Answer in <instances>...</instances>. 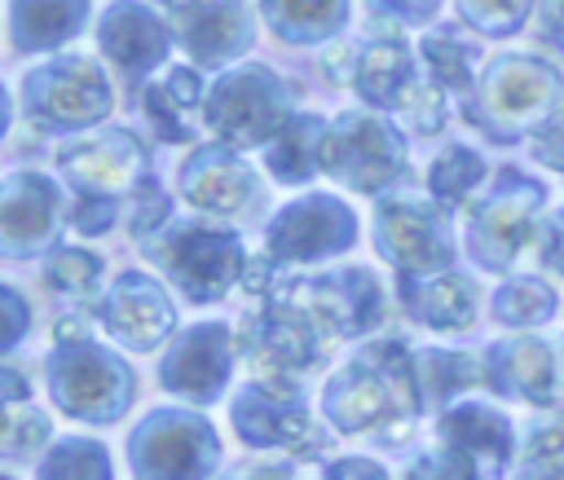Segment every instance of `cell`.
<instances>
[{
    "label": "cell",
    "mask_w": 564,
    "mask_h": 480,
    "mask_svg": "<svg viewBox=\"0 0 564 480\" xmlns=\"http://www.w3.org/2000/svg\"><path fill=\"white\" fill-rule=\"evenodd\" d=\"M419 374L414 357L397 339L366 343L326 388V418L352 436L401 440L419 410Z\"/></svg>",
    "instance_id": "cell-1"
},
{
    "label": "cell",
    "mask_w": 564,
    "mask_h": 480,
    "mask_svg": "<svg viewBox=\"0 0 564 480\" xmlns=\"http://www.w3.org/2000/svg\"><path fill=\"white\" fill-rule=\"evenodd\" d=\"M564 97V79L551 62L529 53H502L485 66L476 84L471 119L498 141H516L529 128H546Z\"/></svg>",
    "instance_id": "cell-2"
},
{
    "label": "cell",
    "mask_w": 564,
    "mask_h": 480,
    "mask_svg": "<svg viewBox=\"0 0 564 480\" xmlns=\"http://www.w3.org/2000/svg\"><path fill=\"white\" fill-rule=\"evenodd\" d=\"M203 119L229 150L273 141L291 119V88L282 84V75H273L260 62L229 66L207 88Z\"/></svg>",
    "instance_id": "cell-3"
},
{
    "label": "cell",
    "mask_w": 564,
    "mask_h": 480,
    "mask_svg": "<svg viewBox=\"0 0 564 480\" xmlns=\"http://www.w3.org/2000/svg\"><path fill=\"white\" fill-rule=\"evenodd\" d=\"M22 97H26L31 119H40L44 128H88V123L106 119L115 106L106 70L79 53L53 57V62L26 70Z\"/></svg>",
    "instance_id": "cell-4"
},
{
    "label": "cell",
    "mask_w": 564,
    "mask_h": 480,
    "mask_svg": "<svg viewBox=\"0 0 564 480\" xmlns=\"http://www.w3.org/2000/svg\"><path fill=\"white\" fill-rule=\"evenodd\" d=\"M542 198L546 194L538 181L520 176L516 167H502L494 189L471 207V220H467V242H471L476 260L489 269L516 264V255L533 242Z\"/></svg>",
    "instance_id": "cell-5"
},
{
    "label": "cell",
    "mask_w": 564,
    "mask_h": 480,
    "mask_svg": "<svg viewBox=\"0 0 564 480\" xmlns=\"http://www.w3.org/2000/svg\"><path fill=\"white\" fill-rule=\"evenodd\" d=\"M322 167L352 185L357 194H379L383 185H392L405 167V141L392 132L388 119L366 114V110H348L330 123L326 137V154Z\"/></svg>",
    "instance_id": "cell-6"
},
{
    "label": "cell",
    "mask_w": 564,
    "mask_h": 480,
    "mask_svg": "<svg viewBox=\"0 0 564 480\" xmlns=\"http://www.w3.org/2000/svg\"><path fill=\"white\" fill-rule=\"evenodd\" d=\"M167 247H159V260L167 269V277L194 299V304H212L220 299L238 277H247V251L234 233L225 229H207V225H176L163 238Z\"/></svg>",
    "instance_id": "cell-7"
},
{
    "label": "cell",
    "mask_w": 564,
    "mask_h": 480,
    "mask_svg": "<svg viewBox=\"0 0 564 480\" xmlns=\"http://www.w3.org/2000/svg\"><path fill=\"white\" fill-rule=\"evenodd\" d=\"M48 383L57 405L88 423H110L132 396V374L123 370V361L93 343L57 348L48 361Z\"/></svg>",
    "instance_id": "cell-8"
},
{
    "label": "cell",
    "mask_w": 564,
    "mask_h": 480,
    "mask_svg": "<svg viewBox=\"0 0 564 480\" xmlns=\"http://www.w3.org/2000/svg\"><path fill=\"white\" fill-rule=\"evenodd\" d=\"M375 247L379 255L401 273L419 277L432 269H445L454 255L449 220L441 207L419 198H383L375 211Z\"/></svg>",
    "instance_id": "cell-9"
},
{
    "label": "cell",
    "mask_w": 564,
    "mask_h": 480,
    "mask_svg": "<svg viewBox=\"0 0 564 480\" xmlns=\"http://www.w3.org/2000/svg\"><path fill=\"white\" fill-rule=\"evenodd\" d=\"M216 462V436L194 414H150L132 436L137 480H203Z\"/></svg>",
    "instance_id": "cell-10"
},
{
    "label": "cell",
    "mask_w": 564,
    "mask_h": 480,
    "mask_svg": "<svg viewBox=\"0 0 564 480\" xmlns=\"http://www.w3.org/2000/svg\"><path fill=\"white\" fill-rule=\"evenodd\" d=\"M167 26L198 66H225L256 40V13L247 0H172Z\"/></svg>",
    "instance_id": "cell-11"
},
{
    "label": "cell",
    "mask_w": 564,
    "mask_h": 480,
    "mask_svg": "<svg viewBox=\"0 0 564 480\" xmlns=\"http://www.w3.org/2000/svg\"><path fill=\"white\" fill-rule=\"evenodd\" d=\"M352 238H357V220L330 194H304V198L286 203L269 220V255L273 260H291V264L335 255Z\"/></svg>",
    "instance_id": "cell-12"
},
{
    "label": "cell",
    "mask_w": 564,
    "mask_h": 480,
    "mask_svg": "<svg viewBox=\"0 0 564 480\" xmlns=\"http://www.w3.org/2000/svg\"><path fill=\"white\" fill-rule=\"evenodd\" d=\"M234 427L256 449H291L300 458H313L322 449V432L308 410L295 401V392L273 383H251L234 401Z\"/></svg>",
    "instance_id": "cell-13"
},
{
    "label": "cell",
    "mask_w": 564,
    "mask_h": 480,
    "mask_svg": "<svg viewBox=\"0 0 564 480\" xmlns=\"http://www.w3.org/2000/svg\"><path fill=\"white\" fill-rule=\"evenodd\" d=\"M57 167L62 176L79 189V194H93V198H115L123 189H141L150 176H145V150L137 145L132 132L115 128V132H97L88 141H70L62 154H57Z\"/></svg>",
    "instance_id": "cell-14"
},
{
    "label": "cell",
    "mask_w": 564,
    "mask_h": 480,
    "mask_svg": "<svg viewBox=\"0 0 564 480\" xmlns=\"http://www.w3.org/2000/svg\"><path fill=\"white\" fill-rule=\"evenodd\" d=\"M181 198L207 216H251L260 181L234 150H194L181 167Z\"/></svg>",
    "instance_id": "cell-15"
},
{
    "label": "cell",
    "mask_w": 564,
    "mask_h": 480,
    "mask_svg": "<svg viewBox=\"0 0 564 480\" xmlns=\"http://www.w3.org/2000/svg\"><path fill=\"white\" fill-rule=\"evenodd\" d=\"M97 44L119 70L150 75L154 66H163L172 48V26L141 0H115L97 22Z\"/></svg>",
    "instance_id": "cell-16"
},
{
    "label": "cell",
    "mask_w": 564,
    "mask_h": 480,
    "mask_svg": "<svg viewBox=\"0 0 564 480\" xmlns=\"http://www.w3.org/2000/svg\"><path fill=\"white\" fill-rule=\"evenodd\" d=\"M423 75L414 70V57L405 48V35H401V22H375V35L370 44H361V57H357V92L361 101L379 106V110H401L410 88L419 84Z\"/></svg>",
    "instance_id": "cell-17"
},
{
    "label": "cell",
    "mask_w": 564,
    "mask_h": 480,
    "mask_svg": "<svg viewBox=\"0 0 564 480\" xmlns=\"http://www.w3.org/2000/svg\"><path fill=\"white\" fill-rule=\"evenodd\" d=\"M97 313L110 326V335L123 339L128 348H154L172 330V304H167L163 286L150 282L145 273H123L101 295Z\"/></svg>",
    "instance_id": "cell-18"
},
{
    "label": "cell",
    "mask_w": 564,
    "mask_h": 480,
    "mask_svg": "<svg viewBox=\"0 0 564 480\" xmlns=\"http://www.w3.org/2000/svg\"><path fill=\"white\" fill-rule=\"evenodd\" d=\"M57 229V189L40 172H9L0 194V233L9 255L44 247Z\"/></svg>",
    "instance_id": "cell-19"
},
{
    "label": "cell",
    "mask_w": 564,
    "mask_h": 480,
    "mask_svg": "<svg viewBox=\"0 0 564 480\" xmlns=\"http://www.w3.org/2000/svg\"><path fill=\"white\" fill-rule=\"evenodd\" d=\"M163 388L189 401H216L229 374V330L225 326H194L163 361Z\"/></svg>",
    "instance_id": "cell-20"
},
{
    "label": "cell",
    "mask_w": 564,
    "mask_h": 480,
    "mask_svg": "<svg viewBox=\"0 0 564 480\" xmlns=\"http://www.w3.org/2000/svg\"><path fill=\"white\" fill-rule=\"evenodd\" d=\"M88 22V0H9V44L18 53H48L75 40Z\"/></svg>",
    "instance_id": "cell-21"
},
{
    "label": "cell",
    "mask_w": 564,
    "mask_h": 480,
    "mask_svg": "<svg viewBox=\"0 0 564 480\" xmlns=\"http://www.w3.org/2000/svg\"><path fill=\"white\" fill-rule=\"evenodd\" d=\"M489 383H498L502 392L546 405L555 401L560 383H555V352L542 339H507L489 352Z\"/></svg>",
    "instance_id": "cell-22"
},
{
    "label": "cell",
    "mask_w": 564,
    "mask_h": 480,
    "mask_svg": "<svg viewBox=\"0 0 564 480\" xmlns=\"http://www.w3.org/2000/svg\"><path fill=\"white\" fill-rule=\"evenodd\" d=\"M441 440L458 454H467L480 476H498L511 454V423L489 405H458L441 418Z\"/></svg>",
    "instance_id": "cell-23"
},
{
    "label": "cell",
    "mask_w": 564,
    "mask_h": 480,
    "mask_svg": "<svg viewBox=\"0 0 564 480\" xmlns=\"http://www.w3.org/2000/svg\"><path fill=\"white\" fill-rule=\"evenodd\" d=\"M401 295H405V308L436 330H458L476 313V286H471V277H463L454 269L401 277Z\"/></svg>",
    "instance_id": "cell-24"
},
{
    "label": "cell",
    "mask_w": 564,
    "mask_h": 480,
    "mask_svg": "<svg viewBox=\"0 0 564 480\" xmlns=\"http://www.w3.org/2000/svg\"><path fill=\"white\" fill-rule=\"evenodd\" d=\"M198 101H207V92H203V79L194 66H167L141 92V106H145V114L163 141H189L194 137Z\"/></svg>",
    "instance_id": "cell-25"
},
{
    "label": "cell",
    "mask_w": 564,
    "mask_h": 480,
    "mask_svg": "<svg viewBox=\"0 0 564 480\" xmlns=\"http://www.w3.org/2000/svg\"><path fill=\"white\" fill-rule=\"evenodd\" d=\"M260 18L286 44H322L344 31L348 0H260Z\"/></svg>",
    "instance_id": "cell-26"
},
{
    "label": "cell",
    "mask_w": 564,
    "mask_h": 480,
    "mask_svg": "<svg viewBox=\"0 0 564 480\" xmlns=\"http://www.w3.org/2000/svg\"><path fill=\"white\" fill-rule=\"evenodd\" d=\"M326 137H330V128H326L317 114H291V119H286V128L264 145L269 172H273L278 181H286V185L308 181V176L322 167Z\"/></svg>",
    "instance_id": "cell-27"
},
{
    "label": "cell",
    "mask_w": 564,
    "mask_h": 480,
    "mask_svg": "<svg viewBox=\"0 0 564 480\" xmlns=\"http://www.w3.org/2000/svg\"><path fill=\"white\" fill-rule=\"evenodd\" d=\"M419 57L432 84H441L445 92H471L476 88V44H467L458 35V26H436L419 40Z\"/></svg>",
    "instance_id": "cell-28"
},
{
    "label": "cell",
    "mask_w": 564,
    "mask_h": 480,
    "mask_svg": "<svg viewBox=\"0 0 564 480\" xmlns=\"http://www.w3.org/2000/svg\"><path fill=\"white\" fill-rule=\"evenodd\" d=\"M485 159L471 145H445L427 172V189L441 203H467L476 185H485Z\"/></svg>",
    "instance_id": "cell-29"
},
{
    "label": "cell",
    "mask_w": 564,
    "mask_h": 480,
    "mask_svg": "<svg viewBox=\"0 0 564 480\" xmlns=\"http://www.w3.org/2000/svg\"><path fill=\"white\" fill-rule=\"evenodd\" d=\"M44 282L48 291L57 295H70V299H88L97 286H101V255L84 251V247H57L44 264Z\"/></svg>",
    "instance_id": "cell-30"
},
{
    "label": "cell",
    "mask_w": 564,
    "mask_h": 480,
    "mask_svg": "<svg viewBox=\"0 0 564 480\" xmlns=\"http://www.w3.org/2000/svg\"><path fill=\"white\" fill-rule=\"evenodd\" d=\"M555 313V295L538 277H516L494 295V317L507 326H538Z\"/></svg>",
    "instance_id": "cell-31"
},
{
    "label": "cell",
    "mask_w": 564,
    "mask_h": 480,
    "mask_svg": "<svg viewBox=\"0 0 564 480\" xmlns=\"http://www.w3.org/2000/svg\"><path fill=\"white\" fill-rule=\"evenodd\" d=\"M414 374H419V396L423 401H445L458 388H471L476 383L471 357H458V352H423L414 361Z\"/></svg>",
    "instance_id": "cell-32"
},
{
    "label": "cell",
    "mask_w": 564,
    "mask_h": 480,
    "mask_svg": "<svg viewBox=\"0 0 564 480\" xmlns=\"http://www.w3.org/2000/svg\"><path fill=\"white\" fill-rule=\"evenodd\" d=\"M40 480H110V458L93 440H62L40 467Z\"/></svg>",
    "instance_id": "cell-33"
},
{
    "label": "cell",
    "mask_w": 564,
    "mask_h": 480,
    "mask_svg": "<svg viewBox=\"0 0 564 480\" xmlns=\"http://www.w3.org/2000/svg\"><path fill=\"white\" fill-rule=\"evenodd\" d=\"M564 476V414L542 418L524 440L520 480H560Z\"/></svg>",
    "instance_id": "cell-34"
},
{
    "label": "cell",
    "mask_w": 564,
    "mask_h": 480,
    "mask_svg": "<svg viewBox=\"0 0 564 480\" xmlns=\"http://www.w3.org/2000/svg\"><path fill=\"white\" fill-rule=\"evenodd\" d=\"M454 4H458V18L471 31L502 40V35H516L529 22V13H533L538 0H454Z\"/></svg>",
    "instance_id": "cell-35"
},
{
    "label": "cell",
    "mask_w": 564,
    "mask_h": 480,
    "mask_svg": "<svg viewBox=\"0 0 564 480\" xmlns=\"http://www.w3.org/2000/svg\"><path fill=\"white\" fill-rule=\"evenodd\" d=\"M48 436V418L35 410V405H22V401H4V432H0V445L9 458H26L35 454V445Z\"/></svg>",
    "instance_id": "cell-36"
},
{
    "label": "cell",
    "mask_w": 564,
    "mask_h": 480,
    "mask_svg": "<svg viewBox=\"0 0 564 480\" xmlns=\"http://www.w3.org/2000/svg\"><path fill=\"white\" fill-rule=\"evenodd\" d=\"M405 480H485V476H480V467H476L467 454L441 445V449L423 454L419 462H410Z\"/></svg>",
    "instance_id": "cell-37"
},
{
    "label": "cell",
    "mask_w": 564,
    "mask_h": 480,
    "mask_svg": "<svg viewBox=\"0 0 564 480\" xmlns=\"http://www.w3.org/2000/svg\"><path fill=\"white\" fill-rule=\"evenodd\" d=\"M401 114L410 119V128L414 132H436L441 128V119H445V101H441V84H432L427 75L410 88V97H405V106H401Z\"/></svg>",
    "instance_id": "cell-38"
},
{
    "label": "cell",
    "mask_w": 564,
    "mask_h": 480,
    "mask_svg": "<svg viewBox=\"0 0 564 480\" xmlns=\"http://www.w3.org/2000/svg\"><path fill=\"white\" fill-rule=\"evenodd\" d=\"M167 225V194L154 185V181H145L141 189H137V211H132V233L137 238H154L159 229Z\"/></svg>",
    "instance_id": "cell-39"
},
{
    "label": "cell",
    "mask_w": 564,
    "mask_h": 480,
    "mask_svg": "<svg viewBox=\"0 0 564 480\" xmlns=\"http://www.w3.org/2000/svg\"><path fill=\"white\" fill-rule=\"evenodd\" d=\"M110 220H115V203H110V198L79 194V203L70 207V225H75L79 233H101V229H110Z\"/></svg>",
    "instance_id": "cell-40"
},
{
    "label": "cell",
    "mask_w": 564,
    "mask_h": 480,
    "mask_svg": "<svg viewBox=\"0 0 564 480\" xmlns=\"http://www.w3.org/2000/svg\"><path fill=\"white\" fill-rule=\"evenodd\" d=\"M229 480H330V476L304 471L295 462H242L238 471H229Z\"/></svg>",
    "instance_id": "cell-41"
},
{
    "label": "cell",
    "mask_w": 564,
    "mask_h": 480,
    "mask_svg": "<svg viewBox=\"0 0 564 480\" xmlns=\"http://www.w3.org/2000/svg\"><path fill=\"white\" fill-rule=\"evenodd\" d=\"M533 154H538L546 167H555V172L564 176V119H551L546 128H538V137H533Z\"/></svg>",
    "instance_id": "cell-42"
},
{
    "label": "cell",
    "mask_w": 564,
    "mask_h": 480,
    "mask_svg": "<svg viewBox=\"0 0 564 480\" xmlns=\"http://www.w3.org/2000/svg\"><path fill=\"white\" fill-rule=\"evenodd\" d=\"M375 9L388 13L392 22L410 26V22H427V18L441 9V0H375Z\"/></svg>",
    "instance_id": "cell-43"
},
{
    "label": "cell",
    "mask_w": 564,
    "mask_h": 480,
    "mask_svg": "<svg viewBox=\"0 0 564 480\" xmlns=\"http://www.w3.org/2000/svg\"><path fill=\"white\" fill-rule=\"evenodd\" d=\"M542 260L555 269V273H564V211L551 220V229H546V247H542Z\"/></svg>",
    "instance_id": "cell-44"
},
{
    "label": "cell",
    "mask_w": 564,
    "mask_h": 480,
    "mask_svg": "<svg viewBox=\"0 0 564 480\" xmlns=\"http://www.w3.org/2000/svg\"><path fill=\"white\" fill-rule=\"evenodd\" d=\"M330 480H388V476L375 462H366V458H348V462H339L330 471Z\"/></svg>",
    "instance_id": "cell-45"
},
{
    "label": "cell",
    "mask_w": 564,
    "mask_h": 480,
    "mask_svg": "<svg viewBox=\"0 0 564 480\" xmlns=\"http://www.w3.org/2000/svg\"><path fill=\"white\" fill-rule=\"evenodd\" d=\"M542 18H546L551 35L564 44V0H542Z\"/></svg>",
    "instance_id": "cell-46"
},
{
    "label": "cell",
    "mask_w": 564,
    "mask_h": 480,
    "mask_svg": "<svg viewBox=\"0 0 564 480\" xmlns=\"http://www.w3.org/2000/svg\"><path fill=\"white\" fill-rule=\"evenodd\" d=\"M154 4H172V0H154Z\"/></svg>",
    "instance_id": "cell-47"
},
{
    "label": "cell",
    "mask_w": 564,
    "mask_h": 480,
    "mask_svg": "<svg viewBox=\"0 0 564 480\" xmlns=\"http://www.w3.org/2000/svg\"><path fill=\"white\" fill-rule=\"evenodd\" d=\"M560 480H564V476H560Z\"/></svg>",
    "instance_id": "cell-48"
}]
</instances>
